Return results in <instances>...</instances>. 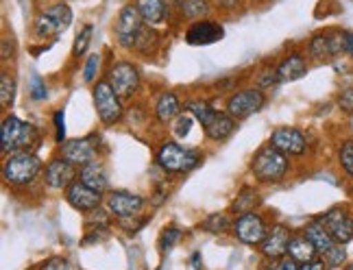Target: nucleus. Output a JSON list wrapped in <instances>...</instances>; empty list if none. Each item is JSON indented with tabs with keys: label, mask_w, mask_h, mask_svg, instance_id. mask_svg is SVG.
Instances as JSON below:
<instances>
[{
	"label": "nucleus",
	"mask_w": 353,
	"mask_h": 270,
	"mask_svg": "<svg viewBox=\"0 0 353 270\" xmlns=\"http://www.w3.org/2000/svg\"><path fill=\"white\" fill-rule=\"evenodd\" d=\"M37 138V129L31 123H24L18 116H7L3 120V153L24 151Z\"/></svg>",
	"instance_id": "obj_6"
},
{
	"label": "nucleus",
	"mask_w": 353,
	"mask_h": 270,
	"mask_svg": "<svg viewBox=\"0 0 353 270\" xmlns=\"http://www.w3.org/2000/svg\"><path fill=\"white\" fill-rule=\"evenodd\" d=\"M114 31H116V39L120 46L125 48H135L140 42V37L144 33V18L140 9L135 5H125L120 9L116 24H114Z\"/></svg>",
	"instance_id": "obj_4"
},
{
	"label": "nucleus",
	"mask_w": 353,
	"mask_h": 270,
	"mask_svg": "<svg viewBox=\"0 0 353 270\" xmlns=\"http://www.w3.org/2000/svg\"><path fill=\"white\" fill-rule=\"evenodd\" d=\"M229 227H232V222H229L227 214H210L208 218L201 222V229L208 233H225Z\"/></svg>",
	"instance_id": "obj_28"
},
{
	"label": "nucleus",
	"mask_w": 353,
	"mask_h": 270,
	"mask_svg": "<svg viewBox=\"0 0 353 270\" xmlns=\"http://www.w3.org/2000/svg\"><path fill=\"white\" fill-rule=\"evenodd\" d=\"M55 140L59 142V144H63L65 142V114L59 110V112H55Z\"/></svg>",
	"instance_id": "obj_39"
},
{
	"label": "nucleus",
	"mask_w": 353,
	"mask_h": 270,
	"mask_svg": "<svg viewBox=\"0 0 353 270\" xmlns=\"http://www.w3.org/2000/svg\"><path fill=\"white\" fill-rule=\"evenodd\" d=\"M65 161H70L72 166L83 168L92 161H97V142L94 138H79V140H65L61 144V153Z\"/></svg>",
	"instance_id": "obj_13"
},
{
	"label": "nucleus",
	"mask_w": 353,
	"mask_h": 270,
	"mask_svg": "<svg viewBox=\"0 0 353 270\" xmlns=\"http://www.w3.org/2000/svg\"><path fill=\"white\" fill-rule=\"evenodd\" d=\"M223 37H225L223 26L210 20H199L185 31V42L192 46H208V44L219 42Z\"/></svg>",
	"instance_id": "obj_19"
},
{
	"label": "nucleus",
	"mask_w": 353,
	"mask_h": 270,
	"mask_svg": "<svg viewBox=\"0 0 353 270\" xmlns=\"http://www.w3.org/2000/svg\"><path fill=\"white\" fill-rule=\"evenodd\" d=\"M275 83H279L277 70H266V72L260 76V83H257V87H260V90H266V87H270V85H275Z\"/></svg>",
	"instance_id": "obj_41"
},
{
	"label": "nucleus",
	"mask_w": 353,
	"mask_h": 270,
	"mask_svg": "<svg viewBox=\"0 0 353 270\" xmlns=\"http://www.w3.org/2000/svg\"><path fill=\"white\" fill-rule=\"evenodd\" d=\"M99 65H101V55H92V57L88 59V63H85V68H83V81H85V83H92V81L97 79V74H99Z\"/></svg>",
	"instance_id": "obj_38"
},
{
	"label": "nucleus",
	"mask_w": 353,
	"mask_h": 270,
	"mask_svg": "<svg viewBox=\"0 0 353 270\" xmlns=\"http://www.w3.org/2000/svg\"><path fill=\"white\" fill-rule=\"evenodd\" d=\"M94 107H97V114L101 118V123L105 127H112L116 123H120L122 118V105H120V96L116 94V90L112 87L110 81H99L94 85Z\"/></svg>",
	"instance_id": "obj_5"
},
{
	"label": "nucleus",
	"mask_w": 353,
	"mask_h": 270,
	"mask_svg": "<svg viewBox=\"0 0 353 270\" xmlns=\"http://www.w3.org/2000/svg\"><path fill=\"white\" fill-rule=\"evenodd\" d=\"M251 172L260 183H279L288 172V155L268 144L253 157Z\"/></svg>",
	"instance_id": "obj_1"
},
{
	"label": "nucleus",
	"mask_w": 353,
	"mask_h": 270,
	"mask_svg": "<svg viewBox=\"0 0 353 270\" xmlns=\"http://www.w3.org/2000/svg\"><path fill=\"white\" fill-rule=\"evenodd\" d=\"M185 107H188L190 114H192L203 127H208V125L212 123V120L216 118V114H219V112H216L214 107H212L210 103H205V101H188Z\"/></svg>",
	"instance_id": "obj_27"
},
{
	"label": "nucleus",
	"mask_w": 353,
	"mask_h": 270,
	"mask_svg": "<svg viewBox=\"0 0 353 270\" xmlns=\"http://www.w3.org/2000/svg\"><path fill=\"white\" fill-rule=\"evenodd\" d=\"M13 55V52H9V39H5L3 42V59H9Z\"/></svg>",
	"instance_id": "obj_46"
},
{
	"label": "nucleus",
	"mask_w": 353,
	"mask_h": 270,
	"mask_svg": "<svg viewBox=\"0 0 353 270\" xmlns=\"http://www.w3.org/2000/svg\"><path fill=\"white\" fill-rule=\"evenodd\" d=\"M31 96L35 98V101H44L46 96H48V92H46V85L42 83L39 79H35L33 81V87H31Z\"/></svg>",
	"instance_id": "obj_42"
},
{
	"label": "nucleus",
	"mask_w": 353,
	"mask_h": 270,
	"mask_svg": "<svg viewBox=\"0 0 353 270\" xmlns=\"http://www.w3.org/2000/svg\"><path fill=\"white\" fill-rule=\"evenodd\" d=\"M181 11H183V16L185 18H203V16H208V0H183L181 3Z\"/></svg>",
	"instance_id": "obj_30"
},
{
	"label": "nucleus",
	"mask_w": 353,
	"mask_h": 270,
	"mask_svg": "<svg viewBox=\"0 0 353 270\" xmlns=\"http://www.w3.org/2000/svg\"><path fill=\"white\" fill-rule=\"evenodd\" d=\"M255 202H257V194L253 192V190H242L240 194H238V200L234 202V211L236 214H249V211H253L255 209Z\"/></svg>",
	"instance_id": "obj_32"
},
{
	"label": "nucleus",
	"mask_w": 353,
	"mask_h": 270,
	"mask_svg": "<svg viewBox=\"0 0 353 270\" xmlns=\"http://www.w3.org/2000/svg\"><path fill=\"white\" fill-rule=\"evenodd\" d=\"M77 166H72L70 161H65L63 157H55L52 161H48V166L44 170V181L48 187L52 190H63L70 183H74V177H77Z\"/></svg>",
	"instance_id": "obj_18"
},
{
	"label": "nucleus",
	"mask_w": 353,
	"mask_h": 270,
	"mask_svg": "<svg viewBox=\"0 0 353 270\" xmlns=\"http://www.w3.org/2000/svg\"><path fill=\"white\" fill-rule=\"evenodd\" d=\"M39 172H42V161L35 153L16 151L5 159L3 179L9 185H29L39 177Z\"/></svg>",
	"instance_id": "obj_2"
},
{
	"label": "nucleus",
	"mask_w": 353,
	"mask_h": 270,
	"mask_svg": "<svg viewBox=\"0 0 353 270\" xmlns=\"http://www.w3.org/2000/svg\"><path fill=\"white\" fill-rule=\"evenodd\" d=\"M266 96L260 87H251V90H240L236 94H232L227 101V114L236 118V120H244L253 114H257L264 107Z\"/></svg>",
	"instance_id": "obj_9"
},
{
	"label": "nucleus",
	"mask_w": 353,
	"mask_h": 270,
	"mask_svg": "<svg viewBox=\"0 0 353 270\" xmlns=\"http://www.w3.org/2000/svg\"><path fill=\"white\" fill-rule=\"evenodd\" d=\"M70 24H72V9L59 3V5H52L50 9H46L42 16L35 20L33 31L39 39H46V37H57Z\"/></svg>",
	"instance_id": "obj_7"
},
{
	"label": "nucleus",
	"mask_w": 353,
	"mask_h": 270,
	"mask_svg": "<svg viewBox=\"0 0 353 270\" xmlns=\"http://www.w3.org/2000/svg\"><path fill=\"white\" fill-rule=\"evenodd\" d=\"M345 55V42H343V31H325L316 33L307 44V57L319 63L323 61H334Z\"/></svg>",
	"instance_id": "obj_8"
},
{
	"label": "nucleus",
	"mask_w": 353,
	"mask_h": 270,
	"mask_svg": "<svg viewBox=\"0 0 353 270\" xmlns=\"http://www.w3.org/2000/svg\"><path fill=\"white\" fill-rule=\"evenodd\" d=\"M336 105L341 112L353 114V83L341 90V94H338V98H336Z\"/></svg>",
	"instance_id": "obj_35"
},
{
	"label": "nucleus",
	"mask_w": 353,
	"mask_h": 270,
	"mask_svg": "<svg viewBox=\"0 0 353 270\" xmlns=\"http://www.w3.org/2000/svg\"><path fill=\"white\" fill-rule=\"evenodd\" d=\"M319 220L330 229L332 238L338 242V245H349L353 240V216L347 209L334 207L330 211L321 214Z\"/></svg>",
	"instance_id": "obj_12"
},
{
	"label": "nucleus",
	"mask_w": 353,
	"mask_h": 270,
	"mask_svg": "<svg viewBox=\"0 0 353 270\" xmlns=\"http://www.w3.org/2000/svg\"><path fill=\"white\" fill-rule=\"evenodd\" d=\"M234 236L242 242V245H262V240L266 238L268 233V227H266V220L262 218L257 211H249V214H242L240 218L234 220Z\"/></svg>",
	"instance_id": "obj_11"
},
{
	"label": "nucleus",
	"mask_w": 353,
	"mask_h": 270,
	"mask_svg": "<svg viewBox=\"0 0 353 270\" xmlns=\"http://www.w3.org/2000/svg\"><path fill=\"white\" fill-rule=\"evenodd\" d=\"M288 258H292V260L299 262V264H305V262L316 260V258H319V251H316V247L312 245V242H310L303 233H299V236H292V238H290Z\"/></svg>",
	"instance_id": "obj_23"
},
{
	"label": "nucleus",
	"mask_w": 353,
	"mask_h": 270,
	"mask_svg": "<svg viewBox=\"0 0 353 270\" xmlns=\"http://www.w3.org/2000/svg\"><path fill=\"white\" fill-rule=\"evenodd\" d=\"M312 245L316 247V251H319V255H323L325 251H330L334 245H336V240L332 238V233H330V229L325 227L319 218L316 220H312V222H307L305 227H303V231H301Z\"/></svg>",
	"instance_id": "obj_21"
},
{
	"label": "nucleus",
	"mask_w": 353,
	"mask_h": 270,
	"mask_svg": "<svg viewBox=\"0 0 353 270\" xmlns=\"http://www.w3.org/2000/svg\"><path fill=\"white\" fill-rule=\"evenodd\" d=\"M203 129H205V135H208L210 140L223 142V140H227L229 135L236 131V118H232L229 114H221L219 112L212 123L208 127H203Z\"/></svg>",
	"instance_id": "obj_25"
},
{
	"label": "nucleus",
	"mask_w": 353,
	"mask_h": 270,
	"mask_svg": "<svg viewBox=\"0 0 353 270\" xmlns=\"http://www.w3.org/2000/svg\"><path fill=\"white\" fill-rule=\"evenodd\" d=\"M179 112H181V103H179V98H176V94L174 92H161L157 103H155V116H157L159 123L168 125L170 120H174L176 116H179Z\"/></svg>",
	"instance_id": "obj_24"
},
{
	"label": "nucleus",
	"mask_w": 353,
	"mask_h": 270,
	"mask_svg": "<svg viewBox=\"0 0 353 270\" xmlns=\"http://www.w3.org/2000/svg\"><path fill=\"white\" fill-rule=\"evenodd\" d=\"M279 83H290V81H296L305 76L307 72V59L301 55V52H290L288 57H283L281 63L275 68Z\"/></svg>",
	"instance_id": "obj_20"
},
{
	"label": "nucleus",
	"mask_w": 353,
	"mask_h": 270,
	"mask_svg": "<svg viewBox=\"0 0 353 270\" xmlns=\"http://www.w3.org/2000/svg\"><path fill=\"white\" fill-rule=\"evenodd\" d=\"M39 270H70V264H68V260L52 258V260H48V262H44L42 266H39Z\"/></svg>",
	"instance_id": "obj_40"
},
{
	"label": "nucleus",
	"mask_w": 353,
	"mask_h": 270,
	"mask_svg": "<svg viewBox=\"0 0 353 270\" xmlns=\"http://www.w3.org/2000/svg\"><path fill=\"white\" fill-rule=\"evenodd\" d=\"M290 229L283 225H275L270 231L266 233V238L262 240L260 251L264 258L268 260H281L283 255H288V245H290Z\"/></svg>",
	"instance_id": "obj_17"
},
{
	"label": "nucleus",
	"mask_w": 353,
	"mask_h": 270,
	"mask_svg": "<svg viewBox=\"0 0 353 270\" xmlns=\"http://www.w3.org/2000/svg\"><path fill=\"white\" fill-rule=\"evenodd\" d=\"M181 238V231L176 227H168V229H164V233H161V238H159V245H161V251H170L174 245H176V240Z\"/></svg>",
	"instance_id": "obj_37"
},
{
	"label": "nucleus",
	"mask_w": 353,
	"mask_h": 270,
	"mask_svg": "<svg viewBox=\"0 0 353 270\" xmlns=\"http://www.w3.org/2000/svg\"><path fill=\"white\" fill-rule=\"evenodd\" d=\"M192 116H185V114H179L174 118V123H172V131H174V135L176 138H185V135L190 133V129H192Z\"/></svg>",
	"instance_id": "obj_36"
},
{
	"label": "nucleus",
	"mask_w": 353,
	"mask_h": 270,
	"mask_svg": "<svg viewBox=\"0 0 353 270\" xmlns=\"http://www.w3.org/2000/svg\"><path fill=\"white\" fill-rule=\"evenodd\" d=\"M192 268H194V270H203V268H201V255H199V253L192 255Z\"/></svg>",
	"instance_id": "obj_47"
},
{
	"label": "nucleus",
	"mask_w": 353,
	"mask_h": 270,
	"mask_svg": "<svg viewBox=\"0 0 353 270\" xmlns=\"http://www.w3.org/2000/svg\"><path fill=\"white\" fill-rule=\"evenodd\" d=\"M135 7L140 9L146 24H161L166 18V5L164 0H135Z\"/></svg>",
	"instance_id": "obj_26"
},
{
	"label": "nucleus",
	"mask_w": 353,
	"mask_h": 270,
	"mask_svg": "<svg viewBox=\"0 0 353 270\" xmlns=\"http://www.w3.org/2000/svg\"><path fill=\"white\" fill-rule=\"evenodd\" d=\"M105 202H107V211L112 216H116L118 220H127L142 209L144 198L140 194H133L127 190H116V192H110Z\"/></svg>",
	"instance_id": "obj_14"
},
{
	"label": "nucleus",
	"mask_w": 353,
	"mask_h": 270,
	"mask_svg": "<svg viewBox=\"0 0 353 270\" xmlns=\"http://www.w3.org/2000/svg\"><path fill=\"white\" fill-rule=\"evenodd\" d=\"M325 270H341V268H338V266H327V268H325Z\"/></svg>",
	"instance_id": "obj_48"
},
{
	"label": "nucleus",
	"mask_w": 353,
	"mask_h": 270,
	"mask_svg": "<svg viewBox=\"0 0 353 270\" xmlns=\"http://www.w3.org/2000/svg\"><path fill=\"white\" fill-rule=\"evenodd\" d=\"M327 268V264H325L323 260H312V262H305V264H301V270H325Z\"/></svg>",
	"instance_id": "obj_45"
},
{
	"label": "nucleus",
	"mask_w": 353,
	"mask_h": 270,
	"mask_svg": "<svg viewBox=\"0 0 353 270\" xmlns=\"http://www.w3.org/2000/svg\"><path fill=\"white\" fill-rule=\"evenodd\" d=\"M92 33H94V26L92 24H85L83 29L79 31V35L74 37V44H72V55L74 57H81L85 55V50L92 42Z\"/></svg>",
	"instance_id": "obj_31"
},
{
	"label": "nucleus",
	"mask_w": 353,
	"mask_h": 270,
	"mask_svg": "<svg viewBox=\"0 0 353 270\" xmlns=\"http://www.w3.org/2000/svg\"><path fill=\"white\" fill-rule=\"evenodd\" d=\"M343 42H345V55L353 57V31H343Z\"/></svg>",
	"instance_id": "obj_43"
},
{
	"label": "nucleus",
	"mask_w": 353,
	"mask_h": 270,
	"mask_svg": "<svg viewBox=\"0 0 353 270\" xmlns=\"http://www.w3.org/2000/svg\"><path fill=\"white\" fill-rule=\"evenodd\" d=\"M338 164H341V168L347 177L353 179V138L345 140L341 144V148H338Z\"/></svg>",
	"instance_id": "obj_29"
},
{
	"label": "nucleus",
	"mask_w": 353,
	"mask_h": 270,
	"mask_svg": "<svg viewBox=\"0 0 353 270\" xmlns=\"http://www.w3.org/2000/svg\"><path fill=\"white\" fill-rule=\"evenodd\" d=\"M107 81L112 83V87L116 90V94L120 98H131L140 87V72L138 68L129 61H118L110 68V74H107Z\"/></svg>",
	"instance_id": "obj_10"
},
{
	"label": "nucleus",
	"mask_w": 353,
	"mask_h": 270,
	"mask_svg": "<svg viewBox=\"0 0 353 270\" xmlns=\"http://www.w3.org/2000/svg\"><path fill=\"white\" fill-rule=\"evenodd\" d=\"M79 181H83L88 187L97 192H105L110 187V179H107V172L105 168L99 164V161H92V164L83 166L79 170Z\"/></svg>",
	"instance_id": "obj_22"
},
{
	"label": "nucleus",
	"mask_w": 353,
	"mask_h": 270,
	"mask_svg": "<svg viewBox=\"0 0 353 270\" xmlns=\"http://www.w3.org/2000/svg\"><path fill=\"white\" fill-rule=\"evenodd\" d=\"M270 144L279 148L281 153H286L288 157H299L307 151V140L305 135L294 129V127H279L270 135Z\"/></svg>",
	"instance_id": "obj_15"
},
{
	"label": "nucleus",
	"mask_w": 353,
	"mask_h": 270,
	"mask_svg": "<svg viewBox=\"0 0 353 270\" xmlns=\"http://www.w3.org/2000/svg\"><path fill=\"white\" fill-rule=\"evenodd\" d=\"M13 98H16V81L3 72V79H0V103H3V107H11Z\"/></svg>",
	"instance_id": "obj_34"
},
{
	"label": "nucleus",
	"mask_w": 353,
	"mask_h": 270,
	"mask_svg": "<svg viewBox=\"0 0 353 270\" xmlns=\"http://www.w3.org/2000/svg\"><path fill=\"white\" fill-rule=\"evenodd\" d=\"M277 270H301V264L294 262L292 258H288V260H279Z\"/></svg>",
	"instance_id": "obj_44"
},
{
	"label": "nucleus",
	"mask_w": 353,
	"mask_h": 270,
	"mask_svg": "<svg viewBox=\"0 0 353 270\" xmlns=\"http://www.w3.org/2000/svg\"><path fill=\"white\" fill-rule=\"evenodd\" d=\"M323 262L327 264V266H345L347 264V249H345V245H336L330 249V251H325L323 253Z\"/></svg>",
	"instance_id": "obj_33"
},
{
	"label": "nucleus",
	"mask_w": 353,
	"mask_h": 270,
	"mask_svg": "<svg viewBox=\"0 0 353 270\" xmlns=\"http://www.w3.org/2000/svg\"><path fill=\"white\" fill-rule=\"evenodd\" d=\"M201 155L192 148H183L176 142H164L159 146V151L155 155V164L170 174H181V172H190L199 166Z\"/></svg>",
	"instance_id": "obj_3"
},
{
	"label": "nucleus",
	"mask_w": 353,
	"mask_h": 270,
	"mask_svg": "<svg viewBox=\"0 0 353 270\" xmlns=\"http://www.w3.org/2000/svg\"><path fill=\"white\" fill-rule=\"evenodd\" d=\"M65 200L70 202L77 211L90 214L97 207H101L103 192L92 190V187H88L83 181H74V183H70L65 187Z\"/></svg>",
	"instance_id": "obj_16"
},
{
	"label": "nucleus",
	"mask_w": 353,
	"mask_h": 270,
	"mask_svg": "<svg viewBox=\"0 0 353 270\" xmlns=\"http://www.w3.org/2000/svg\"><path fill=\"white\" fill-rule=\"evenodd\" d=\"M345 270H353V264H347V266H345Z\"/></svg>",
	"instance_id": "obj_49"
}]
</instances>
